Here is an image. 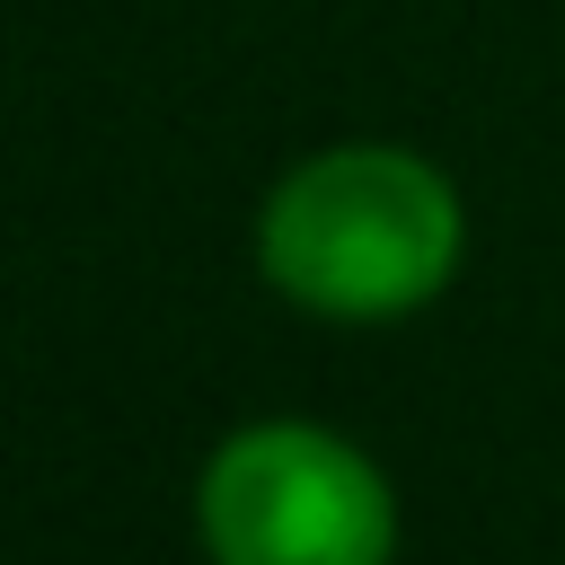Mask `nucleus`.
<instances>
[{"instance_id":"2","label":"nucleus","mask_w":565,"mask_h":565,"mask_svg":"<svg viewBox=\"0 0 565 565\" xmlns=\"http://www.w3.org/2000/svg\"><path fill=\"white\" fill-rule=\"evenodd\" d=\"M397 530L388 468L318 415L230 424L194 468L203 565H397Z\"/></svg>"},{"instance_id":"1","label":"nucleus","mask_w":565,"mask_h":565,"mask_svg":"<svg viewBox=\"0 0 565 565\" xmlns=\"http://www.w3.org/2000/svg\"><path fill=\"white\" fill-rule=\"evenodd\" d=\"M256 282L327 327H397L459 282L468 203L406 141H327L256 203Z\"/></svg>"}]
</instances>
